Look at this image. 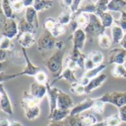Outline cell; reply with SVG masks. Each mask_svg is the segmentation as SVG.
<instances>
[{
	"label": "cell",
	"mask_w": 126,
	"mask_h": 126,
	"mask_svg": "<svg viewBox=\"0 0 126 126\" xmlns=\"http://www.w3.org/2000/svg\"><path fill=\"white\" fill-rule=\"evenodd\" d=\"M40 100L33 97L30 93L25 91L22 94L21 105L24 110L25 117L30 120L33 121L36 119L41 113L39 104Z\"/></svg>",
	"instance_id": "obj_1"
},
{
	"label": "cell",
	"mask_w": 126,
	"mask_h": 126,
	"mask_svg": "<svg viewBox=\"0 0 126 126\" xmlns=\"http://www.w3.org/2000/svg\"><path fill=\"white\" fill-rule=\"evenodd\" d=\"M65 53V48L63 50H57L44 62V64L47 68V70L56 76L59 75L63 70L62 66Z\"/></svg>",
	"instance_id": "obj_2"
},
{
	"label": "cell",
	"mask_w": 126,
	"mask_h": 126,
	"mask_svg": "<svg viewBox=\"0 0 126 126\" xmlns=\"http://www.w3.org/2000/svg\"><path fill=\"white\" fill-rule=\"evenodd\" d=\"M105 103H110L118 108L126 105V91H113L107 93L99 97Z\"/></svg>",
	"instance_id": "obj_3"
},
{
	"label": "cell",
	"mask_w": 126,
	"mask_h": 126,
	"mask_svg": "<svg viewBox=\"0 0 126 126\" xmlns=\"http://www.w3.org/2000/svg\"><path fill=\"white\" fill-rule=\"evenodd\" d=\"M105 30L99 17L95 14H90V22L84 30L87 36H89L91 39L98 38L99 35L105 33Z\"/></svg>",
	"instance_id": "obj_4"
},
{
	"label": "cell",
	"mask_w": 126,
	"mask_h": 126,
	"mask_svg": "<svg viewBox=\"0 0 126 126\" xmlns=\"http://www.w3.org/2000/svg\"><path fill=\"white\" fill-rule=\"evenodd\" d=\"M57 39L50 32L44 31L37 41V48L39 51L49 50L55 48Z\"/></svg>",
	"instance_id": "obj_5"
},
{
	"label": "cell",
	"mask_w": 126,
	"mask_h": 126,
	"mask_svg": "<svg viewBox=\"0 0 126 126\" xmlns=\"http://www.w3.org/2000/svg\"><path fill=\"white\" fill-rule=\"evenodd\" d=\"M104 55L99 50H93L86 55L85 61V71L91 70L102 64Z\"/></svg>",
	"instance_id": "obj_6"
},
{
	"label": "cell",
	"mask_w": 126,
	"mask_h": 126,
	"mask_svg": "<svg viewBox=\"0 0 126 126\" xmlns=\"http://www.w3.org/2000/svg\"><path fill=\"white\" fill-rule=\"evenodd\" d=\"M126 61V50L122 47H115L108 53V63L110 65H124Z\"/></svg>",
	"instance_id": "obj_7"
},
{
	"label": "cell",
	"mask_w": 126,
	"mask_h": 126,
	"mask_svg": "<svg viewBox=\"0 0 126 126\" xmlns=\"http://www.w3.org/2000/svg\"><path fill=\"white\" fill-rule=\"evenodd\" d=\"M0 33L2 37L8 38L10 39L15 38L19 34L18 23L14 19H7L2 28L0 31Z\"/></svg>",
	"instance_id": "obj_8"
},
{
	"label": "cell",
	"mask_w": 126,
	"mask_h": 126,
	"mask_svg": "<svg viewBox=\"0 0 126 126\" xmlns=\"http://www.w3.org/2000/svg\"><path fill=\"white\" fill-rule=\"evenodd\" d=\"M90 22V14L85 13H76L72 15V20L71 22L73 31L77 29H82L87 27Z\"/></svg>",
	"instance_id": "obj_9"
},
{
	"label": "cell",
	"mask_w": 126,
	"mask_h": 126,
	"mask_svg": "<svg viewBox=\"0 0 126 126\" xmlns=\"http://www.w3.org/2000/svg\"><path fill=\"white\" fill-rule=\"evenodd\" d=\"M22 53H23V56H24V58H25V63H26V65L24 68V70L22 71H21L20 73H19V76H24V75H26V76H30V77H35L37 73H39L42 69L33 65V63L31 62V61L30 60L29 57H28V55L26 52V49L25 48H23L22 47Z\"/></svg>",
	"instance_id": "obj_10"
},
{
	"label": "cell",
	"mask_w": 126,
	"mask_h": 126,
	"mask_svg": "<svg viewBox=\"0 0 126 126\" xmlns=\"http://www.w3.org/2000/svg\"><path fill=\"white\" fill-rule=\"evenodd\" d=\"M0 110L8 115H13L14 113L10 98L2 84H0Z\"/></svg>",
	"instance_id": "obj_11"
},
{
	"label": "cell",
	"mask_w": 126,
	"mask_h": 126,
	"mask_svg": "<svg viewBox=\"0 0 126 126\" xmlns=\"http://www.w3.org/2000/svg\"><path fill=\"white\" fill-rule=\"evenodd\" d=\"M47 96L49 102V113L53 112L57 108V99L60 92V89L55 86H52L49 82L46 84Z\"/></svg>",
	"instance_id": "obj_12"
},
{
	"label": "cell",
	"mask_w": 126,
	"mask_h": 126,
	"mask_svg": "<svg viewBox=\"0 0 126 126\" xmlns=\"http://www.w3.org/2000/svg\"><path fill=\"white\" fill-rule=\"evenodd\" d=\"M96 98H91V97H88L82 100V102H79L77 105L74 106V108L71 110L70 116H75V115H79L82 114L83 112L91 110L93 105L94 104L96 101Z\"/></svg>",
	"instance_id": "obj_13"
},
{
	"label": "cell",
	"mask_w": 126,
	"mask_h": 126,
	"mask_svg": "<svg viewBox=\"0 0 126 126\" xmlns=\"http://www.w3.org/2000/svg\"><path fill=\"white\" fill-rule=\"evenodd\" d=\"M74 73H75V71L71 70L68 68L65 67V68L62 71V72L59 75L56 76L55 78L53 79V82L51 83H50V84L52 86H53V85L55 83H56L59 80L63 79V80L66 81L67 82L70 83L71 85H73V84H74V83H76V82H78V79H77Z\"/></svg>",
	"instance_id": "obj_14"
},
{
	"label": "cell",
	"mask_w": 126,
	"mask_h": 126,
	"mask_svg": "<svg viewBox=\"0 0 126 126\" xmlns=\"http://www.w3.org/2000/svg\"><path fill=\"white\" fill-rule=\"evenodd\" d=\"M74 100L72 97L60 90L58 99H57V108L65 110H71L74 108Z\"/></svg>",
	"instance_id": "obj_15"
},
{
	"label": "cell",
	"mask_w": 126,
	"mask_h": 126,
	"mask_svg": "<svg viewBox=\"0 0 126 126\" xmlns=\"http://www.w3.org/2000/svg\"><path fill=\"white\" fill-rule=\"evenodd\" d=\"M86 39H87V35L84 30L77 29L76 31H73V34H72L73 47L72 48H75V49L82 51Z\"/></svg>",
	"instance_id": "obj_16"
},
{
	"label": "cell",
	"mask_w": 126,
	"mask_h": 126,
	"mask_svg": "<svg viewBox=\"0 0 126 126\" xmlns=\"http://www.w3.org/2000/svg\"><path fill=\"white\" fill-rule=\"evenodd\" d=\"M108 77L105 74H101L99 76L96 77L95 78L90 80L88 85L85 87V94H91L94 90L99 88L102 85V84L106 81Z\"/></svg>",
	"instance_id": "obj_17"
},
{
	"label": "cell",
	"mask_w": 126,
	"mask_h": 126,
	"mask_svg": "<svg viewBox=\"0 0 126 126\" xmlns=\"http://www.w3.org/2000/svg\"><path fill=\"white\" fill-rule=\"evenodd\" d=\"M86 55L82 53V51L75 49V48H72L71 52L70 53V54L68 56L73 62H74L76 63V65L78 66L79 69L81 70H85V58H86Z\"/></svg>",
	"instance_id": "obj_18"
},
{
	"label": "cell",
	"mask_w": 126,
	"mask_h": 126,
	"mask_svg": "<svg viewBox=\"0 0 126 126\" xmlns=\"http://www.w3.org/2000/svg\"><path fill=\"white\" fill-rule=\"evenodd\" d=\"M30 94L39 100H42L47 95V87L45 85H41L35 81L31 83Z\"/></svg>",
	"instance_id": "obj_19"
},
{
	"label": "cell",
	"mask_w": 126,
	"mask_h": 126,
	"mask_svg": "<svg viewBox=\"0 0 126 126\" xmlns=\"http://www.w3.org/2000/svg\"><path fill=\"white\" fill-rule=\"evenodd\" d=\"M17 41L23 48L31 47L36 42L35 33H24L18 34Z\"/></svg>",
	"instance_id": "obj_20"
},
{
	"label": "cell",
	"mask_w": 126,
	"mask_h": 126,
	"mask_svg": "<svg viewBox=\"0 0 126 126\" xmlns=\"http://www.w3.org/2000/svg\"><path fill=\"white\" fill-rule=\"evenodd\" d=\"M25 19L28 22L33 25L35 28L37 30L39 27V18H38V12L33 8V7H29L25 9Z\"/></svg>",
	"instance_id": "obj_21"
},
{
	"label": "cell",
	"mask_w": 126,
	"mask_h": 126,
	"mask_svg": "<svg viewBox=\"0 0 126 126\" xmlns=\"http://www.w3.org/2000/svg\"><path fill=\"white\" fill-rule=\"evenodd\" d=\"M70 113L71 110H62L56 108L53 112L48 114V119L50 122H62L70 116Z\"/></svg>",
	"instance_id": "obj_22"
},
{
	"label": "cell",
	"mask_w": 126,
	"mask_h": 126,
	"mask_svg": "<svg viewBox=\"0 0 126 126\" xmlns=\"http://www.w3.org/2000/svg\"><path fill=\"white\" fill-rule=\"evenodd\" d=\"M96 8L95 1H82V3L77 12L85 13L88 14H96Z\"/></svg>",
	"instance_id": "obj_23"
},
{
	"label": "cell",
	"mask_w": 126,
	"mask_h": 126,
	"mask_svg": "<svg viewBox=\"0 0 126 126\" xmlns=\"http://www.w3.org/2000/svg\"><path fill=\"white\" fill-rule=\"evenodd\" d=\"M18 29H19V34L24 33H35L36 28L35 27L28 22L25 17L22 18L19 22H18Z\"/></svg>",
	"instance_id": "obj_24"
},
{
	"label": "cell",
	"mask_w": 126,
	"mask_h": 126,
	"mask_svg": "<svg viewBox=\"0 0 126 126\" xmlns=\"http://www.w3.org/2000/svg\"><path fill=\"white\" fill-rule=\"evenodd\" d=\"M53 1H49V0H34L33 7L37 12H41L50 9L53 7Z\"/></svg>",
	"instance_id": "obj_25"
},
{
	"label": "cell",
	"mask_w": 126,
	"mask_h": 126,
	"mask_svg": "<svg viewBox=\"0 0 126 126\" xmlns=\"http://www.w3.org/2000/svg\"><path fill=\"white\" fill-rule=\"evenodd\" d=\"M126 7V2L123 0H110L108 5V11L122 12Z\"/></svg>",
	"instance_id": "obj_26"
},
{
	"label": "cell",
	"mask_w": 126,
	"mask_h": 126,
	"mask_svg": "<svg viewBox=\"0 0 126 126\" xmlns=\"http://www.w3.org/2000/svg\"><path fill=\"white\" fill-rule=\"evenodd\" d=\"M111 35L113 43L119 44L125 36V32L119 26L116 25L111 27Z\"/></svg>",
	"instance_id": "obj_27"
},
{
	"label": "cell",
	"mask_w": 126,
	"mask_h": 126,
	"mask_svg": "<svg viewBox=\"0 0 126 126\" xmlns=\"http://www.w3.org/2000/svg\"><path fill=\"white\" fill-rule=\"evenodd\" d=\"M105 29L108 28H111L113 26V24L114 22V19L113 16L108 11L102 13L97 16Z\"/></svg>",
	"instance_id": "obj_28"
},
{
	"label": "cell",
	"mask_w": 126,
	"mask_h": 126,
	"mask_svg": "<svg viewBox=\"0 0 126 126\" xmlns=\"http://www.w3.org/2000/svg\"><path fill=\"white\" fill-rule=\"evenodd\" d=\"M72 13L69 10L63 11L57 17V22L60 25L66 26L67 25L71 24L72 20Z\"/></svg>",
	"instance_id": "obj_29"
},
{
	"label": "cell",
	"mask_w": 126,
	"mask_h": 126,
	"mask_svg": "<svg viewBox=\"0 0 126 126\" xmlns=\"http://www.w3.org/2000/svg\"><path fill=\"white\" fill-rule=\"evenodd\" d=\"M110 74L114 78L126 79V68L124 65H115L110 71Z\"/></svg>",
	"instance_id": "obj_30"
},
{
	"label": "cell",
	"mask_w": 126,
	"mask_h": 126,
	"mask_svg": "<svg viewBox=\"0 0 126 126\" xmlns=\"http://www.w3.org/2000/svg\"><path fill=\"white\" fill-rule=\"evenodd\" d=\"M105 68H106V65H104V64H102V65H99V66H97V67H96V68H93L91 70L86 71L83 74L82 76L85 77L86 78H88V79H89L91 80V79L95 78L96 77L99 76V74H101L100 73L102 72L105 69Z\"/></svg>",
	"instance_id": "obj_31"
},
{
	"label": "cell",
	"mask_w": 126,
	"mask_h": 126,
	"mask_svg": "<svg viewBox=\"0 0 126 126\" xmlns=\"http://www.w3.org/2000/svg\"><path fill=\"white\" fill-rule=\"evenodd\" d=\"M97 39H98L99 46L102 49H104V50L109 49L110 46L112 45V43H113L112 39H110V38L105 33L99 35Z\"/></svg>",
	"instance_id": "obj_32"
},
{
	"label": "cell",
	"mask_w": 126,
	"mask_h": 126,
	"mask_svg": "<svg viewBox=\"0 0 126 126\" xmlns=\"http://www.w3.org/2000/svg\"><path fill=\"white\" fill-rule=\"evenodd\" d=\"M2 2V7L4 11V14L5 15V16L8 19H14V10L11 7V1H8V0H3V1L1 2Z\"/></svg>",
	"instance_id": "obj_33"
},
{
	"label": "cell",
	"mask_w": 126,
	"mask_h": 126,
	"mask_svg": "<svg viewBox=\"0 0 126 126\" xmlns=\"http://www.w3.org/2000/svg\"><path fill=\"white\" fill-rule=\"evenodd\" d=\"M109 1L108 0H98L96 1V16H98L102 13L108 12V5Z\"/></svg>",
	"instance_id": "obj_34"
},
{
	"label": "cell",
	"mask_w": 126,
	"mask_h": 126,
	"mask_svg": "<svg viewBox=\"0 0 126 126\" xmlns=\"http://www.w3.org/2000/svg\"><path fill=\"white\" fill-rule=\"evenodd\" d=\"M68 124L70 126H85L83 121L82 114L75 115L72 116H70L68 117Z\"/></svg>",
	"instance_id": "obj_35"
},
{
	"label": "cell",
	"mask_w": 126,
	"mask_h": 126,
	"mask_svg": "<svg viewBox=\"0 0 126 126\" xmlns=\"http://www.w3.org/2000/svg\"><path fill=\"white\" fill-rule=\"evenodd\" d=\"M107 126H119L122 123L121 119L118 113L112 114L105 119Z\"/></svg>",
	"instance_id": "obj_36"
},
{
	"label": "cell",
	"mask_w": 126,
	"mask_h": 126,
	"mask_svg": "<svg viewBox=\"0 0 126 126\" xmlns=\"http://www.w3.org/2000/svg\"><path fill=\"white\" fill-rule=\"evenodd\" d=\"M105 103L103 102L102 101L99 100V98H96L91 110L96 114H102V113H103V112L105 110Z\"/></svg>",
	"instance_id": "obj_37"
},
{
	"label": "cell",
	"mask_w": 126,
	"mask_h": 126,
	"mask_svg": "<svg viewBox=\"0 0 126 126\" xmlns=\"http://www.w3.org/2000/svg\"><path fill=\"white\" fill-rule=\"evenodd\" d=\"M65 32H66V26L60 25L57 22L55 27L51 30L50 33L53 35V37L58 39L59 36H62Z\"/></svg>",
	"instance_id": "obj_38"
},
{
	"label": "cell",
	"mask_w": 126,
	"mask_h": 126,
	"mask_svg": "<svg viewBox=\"0 0 126 126\" xmlns=\"http://www.w3.org/2000/svg\"><path fill=\"white\" fill-rule=\"evenodd\" d=\"M70 91L71 94H73L76 96H82V95L85 94V86L82 85L78 82L71 85Z\"/></svg>",
	"instance_id": "obj_39"
},
{
	"label": "cell",
	"mask_w": 126,
	"mask_h": 126,
	"mask_svg": "<svg viewBox=\"0 0 126 126\" xmlns=\"http://www.w3.org/2000/svg\"><path fill=\"white\" fill-rule=\"evenodd\" d=\"M34 79H35L36 82H37L39 84H41V85H46V84L48 82L47 75L42 70H41L39 73H37V74L34 77Z\"/></svg>",
	"instance_id": "obj_40"
},
{
	"label": "cell",
	"mask_w": 126,
	"mask_h": 126,
	"mask_svg": "<svg viewBox=\"0 0 126 126\" xmlns=\"http://www.w3.org/2000/svg\"><path fill=\"white\" fill-rule=\"evenodd\" d=\"M114 23H116V25L119 26L123 30L125 33H126V11H122L121 12L120 17L118 19L114 20Z\"/></svg>",
	"instance_id": "obj_41"
},
{
	"label": "cell",
	"mask_w": 126,
	"mask_h": 126,
	"mask_svg": "<svg viewBox=\"0 0 126 126\" xmlns=\"http://www.w3.org/2000/svg\"><path fill=\"white\" fill-rule=\"evenodd\" d=\"M56 23H57L56 19H55L53 17H48V18L45 19V20L44 22V24H43L44 30L47 31L48 32H50L51 30L55 27Z\"/></svg>",
	"instance_id": "obj_42"
},
{
	"label": "cell",
	"mask_w": 126,
	"mask_h": 126,
	"mask_svg": "<svg viewBox=\"0 0 126 126\" xmlns=\"http://www.w3.org/2000/svg\"><path fill=\"white\" fill-rule=\"evenodd\" d=\"M11 7L13 8L14 11L16 13H19L25 8L24 2H23V1H21V0L11 1Z\"/></svg>",
	"instance_id": "obj_43"
},
{
	"label": "cell",
	"mask_w": 126,
	"mask_h": 126,
	"mask_svg": "<svg viewBox=\"0 0 126 126\" xmlns=\"http://www.w3.org/2000/svg\"><path fill=\"white\" fill-rule=\"evenodd\" d=\"M11 46H12L11 39L5 37H2L0 39V49L5 50H11Z\"/></svg>",
	"instance_id": "obj_44"
},
{
	"label": "cell",
	"mask_w": 126,
	"mask_h": 126,
	"mask_svg": "<svg viewBox=\"0 0 126 126\" xmlns=\"http://www.w3.org/2000/svg\"><path fill=\"white\" fill-rule=\"evenodd\" d=\"M19 77V74H6L3 71L0 73V84H2L4 82H7L8 80L13 79Z\"/></svg>",
	"instance_id": "obj_45"
},
{
	"label": "cell",
	"mask_w": 126,
	"mask_h": 126,
	"mask_svg": "<svg viewBox=\"0 0 126 126\" xmlns=\"http://www.w3.org/2000/svg\"><path fill=\"white\" fill-rule=\"evenodd\" d=\"M7 17L5 16V14H4V11H3V9H2V2H0V31L2 28L4 24L5 23L6 20H7Z\"/></svg>",
	"instance_id": "obj_46"
},
{
	"label": "cell",
	"mask_w": 126,
	"mask_h": 126,
	"mask_svg": "<svg viewBox=\"0 0 126 126\" xmlns=\"http://www.w3.org/2000/svg\"><path fill=\"white\" fill-rule=\"evenodd\" d=\"M118 114L121 119L122 122L126 123V105H124L120 108H119Z\"/></svg>",
	"instance_id": "obj_47"
},
{
	"label": "cell",
	"mask_w": 126,
	"mask_h": 126,
	"mask_svg": "<svg viewBox=\"0 0 126 126\" xmlns=\"http://www.w3.org/2000/svg\"><path fill=\"white\" fill-rule=\"evenodd\" d=\"M8 56V50H5L0 49V62H5Z\"/></svg>",
	"instance_id": "obj_48"
},
{
	"label": "cell",
	"mask_w": 126,
	"mask_h": 126,
	"mask_svg": "<svg viewBox=\"0 0 126 126\" xmlns=\"http://www.w3.org/2000/svg\"><path fill=\"white\" fill-rule=\"evenodd\" d=\"M11 122L8 118L2 116L0 117V126H10Z\"/></svg>",
	"instance_id": "obj_49"
},
{
	"label": "cell",
	"mask_w": 126,
	"mask_h": 126,
	"mask_svg": "<svg viewBox=\"0 0 126 126\" xmlns=\"http://www.w3.org/2000/svg\"><path fill=\"white\" fill-rule=\"evenodd\" d=\"M23 2H24L25 8H29V7H32L33 5L34 1H33V0H24Z\"/></svg>",
	"instance_id": "obj_50"
},
{
	"label": "cell",
	"mask_w": 126,
	"mask_h": 126,
	"mask_svg": "<svg viewBox=\"0 0 126 126\" xmlns=\"http://www.w3.org/2000/svg\"><path fill=\"white\" fill-rule=\"evenodd\" d=\"M47 126H65L62 122H50Z\"/></svg>",
	"instance_id": "obj_51"
},
{
	"label": "cell",
	"mask_w": 126,
	"mask_h": 126,
	"mask_svg": "<svg viewBox=\"0 0 126 126\" xmlns=\"http://www.w3.org/2000/svg\"><path fill=\"white\" fill-rule=\"evenodd\" d=\"M121 47H122L123 49H125L126 50V33H125V36L122 39V40L121 41V42L119 43Z\"/></svg>",
	"instance_id": "obj_52"
},
{
	"label": "cell",
	"mask_w": 126,
	"mask_h": 126,
	"mask_svg": "<svg viewBox=\"0 0 126 126\" xmlns=\"http://www.w3.org/2000/svg\"><path fill=\"white\" fill-rule=\"evenodd\" d=\"M91 126H107V125H106L105 121L103 120L102 122H97L96 123H95V124H94V125H92Z\"/></svg>",
	"instance_id": "obj_53"
},
{
	"label": "cell",
	"mask_w": 126,
	"mask_h": 126,
	"mask_svg": "<svg viewBox=\"0 0 126 126\" xmlns=\"http://www.w3.org/2000/svg\"><path fill=\"white\" fill-rule=\"evenodd\" d=\"M10 126H24V125L21 122H19L16 121H12V122H11Z\"/></svg>",
	"instance_id": "obj_54"
},
{
	"label": "cell",
	"mask_w": 126,
	"mask_h": 126,
	"mask_svg": "<svg viewBox=\"0 0 126 126\" xmlns=\"http://www.w3.org/2000/svg\"><path fill=\"white\" fill-rule=\"evenodd\" d=\"M3 68H4V65H3V63H2V62H0V73H1V72H2Z\"/></svg>",
	"instance_id": "obj_55"
}]
</instances>
